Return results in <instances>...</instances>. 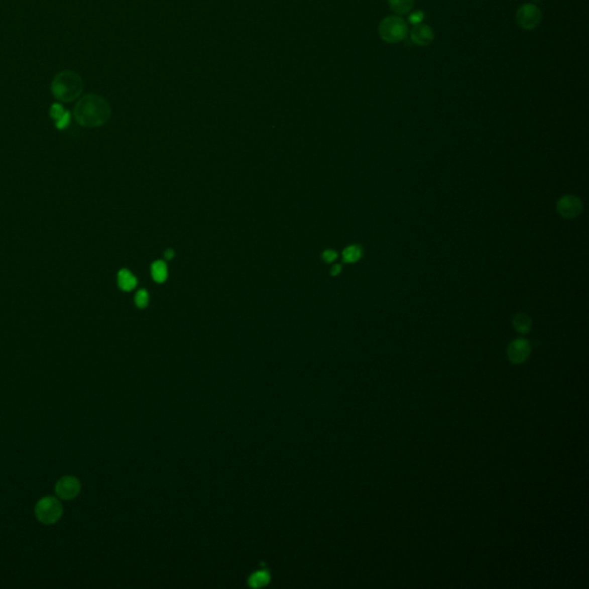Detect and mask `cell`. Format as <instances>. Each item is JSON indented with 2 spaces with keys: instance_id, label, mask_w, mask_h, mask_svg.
Wrapping results in <instances>:
<instances>
[{
  "instance_id": "obj_1",
  "label": "cell",
  "mask_w": 589,
  "mask_h": 589,
  "mask_svg": "<svg viewBox=\"0 0 589 589\" xmlns=\"http://www.w3.org/2000/svg\"><path fill=\"white\" fill-rule=\"evenodd\" d=\"M110 106L105 98L98 94H86L75 106V120L82 127L97 128L104 126L110 117Z\"/></svg>"
},
{
  "instance_id": "obj_2",
  "label": "cell",
  "mask_w": 589,
  "mask_h": 589,
  "mask_svg": "<svg viewBox=\"0 0 589 589\" xmlns=\"http://www.w3.org/2000/svg\"><path fill=\"white\" fill-rule=\"evenodd\" d=\"M52 93L58 100L70 102L77 99L83 91V80L77 73L65 70L55 75L52 82Z\"/></svg>"
},
{
  "instance_id": "obj_3",
  "label": "cell",
  "mask_w": 589,
  "mask_h": 589,
  "mask_svg": "<svg viewBox=\"0 0 589 589\" xmlns=\"http://www.w3.org/2000/svg\"><path fill=\"white\" fill-rule=\"evenodd\" d=\"M378 30L382 41L388 44H397L403 42L409 33L408 23L398 15H391L382 19Z\"/></svg>"
},
{
  "instance_id": "obj_4",
  "label": "cell",
  "mask_w": 589,
  "mask_h": 589,
  "mask_svg": "<svg viewBox=\"0 0 589 589\" xmlns=\"http://www.w3.org/2000/svg\"><path fill=\"white\" fill-rule=\"evenodd\" d=\"M64 507L57 497L45 496L37 502L35 507V516L39 523L53 525L61 519Z\"/></svg>"
},
{
  "instance_id": "obj_5",
  "label": "cell",
  "mask_w": 589,
  "mask_h": 589,
  "mask_svg": "<svg viewBox=\"0 0 589 589\" xmlns=\"http://www.w3.org/2000/svg\"><path fill=\"white\" fill-rule=\"evenodd\" d=\"M542 20V12L534 3L521 5L516 12V21L521 29L531 31L536 29Z\"/></svg>"
},
{
  "instance_id": "obj_6",
  "label": "cell",
  "mask_w": 589,
  "mask_h": 589,
  "mask_svg": "<svg viewBox=\"0 0 589 589\" xmlns=\"http://www.w3.org/2000/svg\"><path fill=\"white\" fill-rule=\"evenodd\" d=\"M82 489L81 481L74 476H66L55 484V494L60 500L72 501L80 495Z\"/></svg>"
},
{
  "instance_id": "obj_7",
  "label": "cell",
  "mask_w": 589,
  "mask_h": 589,
  "mask_svg": "<svg viewBox=\"0 0 589 589\" xmlns=\"http://www.w3.org/2000/svg\"><path fill=\"white\" fill-rule=\"evenodd\" d=\"M557 212L559 213L563 218L573 219L576 218L581 212H582L583 205L580 198L575 196H564L558 200L557 203Z\"/></svg>"
},
{
  "instance_id": "obj_8",
  "label": "cell",
  "mask_w": 589,
  "mask_h": 589,
  "mask_svg": "<svg viewBox=\"0 0 589 589\" xmlns=\"http://www.w3.org/2000/svg\"><path fill=\"white\" fill-rule=\"evenodd\" d=\"M531 351L532 347L527 339L517 338L508 346V357L513 364H521L527 361Z\"/></svg>"
},
{
  "instance_id": "obj_9",
  "label": "cell",
  "mask_w": 589,
  "mask_h": 589,
  "mask_svg": "<svg viewBox=\"0 0 589 589\" xmlns=\"http://www.w3.org/2000/svg\"><path fill=\"white\" fill-rule=\"evenodd\" d=\"M410 37L411 41L418 46H428L434 41V30L432 27L424 22L419 23L417 26H413Z\"/></svg>"
},
{
  "instance_id": "obj_10",
  "label": "cell",
  "mask_w": 589,
  "mask_h": 589,
  "mask_svg": "<svg viewBox=\"0 0 589 589\" xmlns=\"http://www.w3.org/2000/svg\"><path fill=\"white\" fill-rule=\"evenodd\" d=\"M117 284L121 290L132 291L137 286V279L128 270H121L117 273Z\"/></svg>"
},
{
  "instance_id": "obj_11",
  "label": "cell",
  "mask_w": 589,
  "mask_h": 589,
  "mask_svg": "<svg viewBox=\"0 0 589 589\" xmlns=\"http://www.w3.org/2000/svg\"><path fill=\"white\" fill-rule=\"evenodd\" d=\"M388 6L391 12L401 17L409 14L412 11L414 0H388Z\"/></svg>"
},
{
  "instance_id": "obj_12",
  "label": "cell",
  "mask_w": 589,
  "mask_h": 589,
  "mask_svg": "<svg viewBox=\"0 0 589 589\" xmlns=\"http://www.w3.org/2000/svg\"><path fill=\"white\" fill-rule=\"evenodd\" d=\"M151 275L157 283H164L168 278V267L166 263L156 260L151 266Z\"/></svg>"
},
{
  "instance_id": "obj_13",
  "label": "cell",
  "mask_w": 589,
  "mask_h": 589,
  "mask_svg": "<svg viewBox=\"0 0 589 589\" xmlns=\"http://www.w3.org/2000/svg\"><path fill=\"white\" fill-rule=\"evenodd\" d=\"M513 327L520 334H527L532 329V319L525 313H519L513 317Z\"/></svg>"
},
{
  "instance_id": "obj_14",
  "label": "cell",
  "mask_w": 589,
  "mask_h": 589,
  "mask_svg": "<svg viewBox=\"0 0 589 589\" xmlns=\"http://www.w3.org/2000/svg\"><path fill=\"white\" fill-rule=\"evenodd\" d=\"M363 255L364 250L361 245H349V247L343 250V262L347 264H355L359 259H362Z\"/></svg>"
},
{
  "instance_id": "obj_15",
  "label": "cell",
  "mask_w": 589,
  "mask_h": 589,
  "mask_svg": "<svg viewBox=\"0 0 589 589\" xmlns=\"http://www.w3.org/2000/svg\"><path fill=\"white\" fill-rule=\"evenodd\" d=\"M270 582V574L266 571H257L249 579V584L251 587H264Z\"/></svg>"
},
{
  "instance_id": "obj_16",
  "label": "cell",
  "mask_w": 589,
  "mask_h": 589,
  "mask_svg": "<svg viewBox=\"0 0 589 589\" xmlns=\"http://www.w3.org/2000/svg\"><path fill=\"white\" fill-rule=\"evenodd\" d=\"M150 302V296H149V292L142 289L140 291L136 292V296H135V304L137 307L140 308H145L148 306V304Z\"/></svg>"
},
{
  "instance_id": "obj_17",
  "label": "cell",
  "mask_w": 589,
  "mask_h": 589,
  "mask_svg": "<svg viewBox=\"0 0 589 589\" xmlns=\"http://www.w3.org/2000/svg\"><path fill=\"white\" fill-rule=\"evenodd\" d=\"M65 112L66 110L64 109V107H62L60 104H53L50 108V116L52 117L54 121H58L59 119L64 115Z\"/></svg>"
},
{
  "instance_id": "obj_18",
  "label": "cell",
  "mask_w": 589,
  "mask_h": 589,
  "mask_svg": "<svg viewBox=\"0 0 589 589\" xmlns=\"http://www.w3.org/2000/svg\"><path fill=\"white\" fill-rule=\"evenodd\" d=\"M425 17H426V14L424 13V12H421V11L414 12V13H411L409 15V23H411L412 26H417V25H419V23L424 22Z\"/></svg>"
},
{
  "instance_id": "obj_19",
  "label": "cell",
  "mask_w": 589,
  "mask_h": 589,
  "mask_svg": "<svg viewBox=\"0 0 589 589\" xmlns=\"http://www.w3.org/2000/svg\"><path fill=\"white\" fill-rule=\"evenodd\" d=\"M69 122H70V113L68 112V110H66V112L64 113V115L59 119L58 121H55V127L60 130L65 129V128L68 127Z\"/></svg>"
},
{
  "instance_id": "obj_20",
  "label": "cell",
  "mask_w": 589,
  "mask_h": 589,
  "mask_svg": "<svg viewBox=\"0 0 589 589\" xmlns=\"http://www.w3.org/2000/svg\"><path fill=\"white\" fill-rule=\"evenodd\" d=\"M322 260L325 263H333L335 262L336 259H337V252L335 250H331V249H328V250H325L322 252Z\"/></svg>"
},
{
  "instance_id": "obj_21",
  "label": "cell",
  "mask_w": 589,
  "mask_h": 589,
  "mask_svg": "<svg viewBox=\"0 0 589 589\" xmlns=\"http://www.w3.org/2000/svg\"><path fill=\"white\" fill-rule=\"evenodd\" d=\"M341 272H342V266H341V265L336 264V265H334L333 267H331V270H330V275L336 276V275H338L339 273H341Z\"/></svg>"
},
{
  "instance_id": "obj_22",
  "label": "cell",
  "mask_w": 589,
  "mask_h": 589,
  "mask_svg": "<svg viewBox=\"0 0 589 589\" xmlns=\"http://www.w3.org/2000/svg\"><path fill=\"white\" fill-rule=\"evenodd\" d=\"M174 255H175V254H174L173 249H167V250L165 251V258L167 259V260L173 259L174 258Z\"/></svg>"
},
{
  "instance_id": "obj_23",
  "label": "cell",
  "mask_w": 589,
  "mask_h": 589,
  "mask_svg": "<svg viewBox=\"0 0 589 589\" xmlns=\"http://www.w3.org/2000/svg\"><path fill=\"white\" fill-rule=\"evenodd\" d=\"M533 2H534V3H539V2H541V0H533Z\"/></svg>"
}]
</instances>
